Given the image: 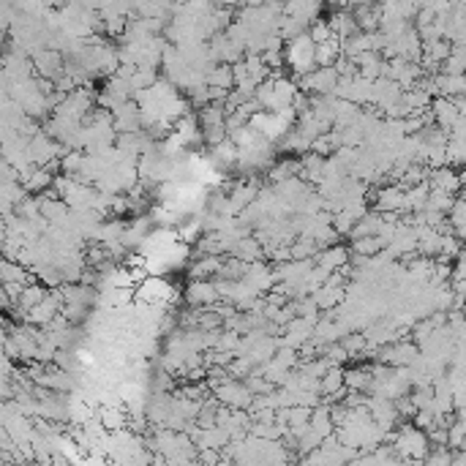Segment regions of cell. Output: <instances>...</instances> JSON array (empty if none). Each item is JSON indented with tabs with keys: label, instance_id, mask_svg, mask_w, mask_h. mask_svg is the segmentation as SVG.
<instances>
[{
	"label": "cell",
	"instance_id": "obj_3",
	"mask_svg": "<svg viewBox=\"0 0 466 466\" xmlns=\"http://www.w3.org/2000/svg\"><path fill=\"white\" fill-rule=\"evenodd\" d=\"M431 112H434V118H436V126H442V129H453L456 126V120L461 118V112H458V101H453L450 96H439L436 101H431Z\"/></svg>",
	"mask_w": 466,
	"mask_h": 466
},
{
	"label": "cell",
	"instance_id": "obj_8",
	"mask_svg": "<svg viewBox=\"0 0 466 466\" xmlns=\"http://www.w3.org/2000/svg\"><path fill=\"white\" fill-rule=\"evenodd\" d=\"M341 385H344L341 371H338V368H330V374H324V382L319 385V390H322V392H335Z\"/></svg>",
	"mask_w": 466,
	"mask_h": 466
},
{
	"label": "cell",
	"instance_id": "obj_6",
	"mask_svg": "<svg viewBox=\"0 0 466 466\" xmlns=\"http://www.w3.org/2000/svg\"><path fill=\"white\" fill-rule=\"evenodd\" d=\"M49 292L47 289H41V287H27V289H22V298H19V309L30 311L33 306H38L44 298H47Z\"/></svg>",
	"mask_w": 466,
	"mask_h": 466
},
{
	"label": "cell",
	"instance_id": "obj_1",
	"mask_svg": "<svg viewBox=\"0 0 466 466\" xmlns=\"http://www.w3.org/2000/svg\"><path fill=\"white\" fill-rule=\"evenodd\" d=\"M287 63L295 74H311V69L316 66V41L311 38V33H303V36L289 41Z\"/></svg>",
	"mask_w": 466,
	"mask_h": 466
},
{
	"label": "cell",
	"instance_id": "obj_5",
	"mask_svg": "<svg viewBox=\"0 0 466 466\" xmlns=\"http://www.w3.org/2000/svg\"><path fill=\"white\" fill-rule=\"evenodd\" d=\"M447 164L464 166L466 164V137H450L447 142Z\"/></svg>",
	"mask_w": 466,
	"mask_h": 466
},
{
	"label": "cell",
	"instance_id": "obj_4",
	"mask_svg": "<svg viewBox=\"0 0 466 466\" xmlns=\"http://www.w3.org/2000/svg\"><path fill=\"white\" fill-rule=\"evenodd\" d=\"M219 298H221L219 284H210L208 278H197V281L191 284V289H188V300H191L194 306H208V303H216Z\"/></svg>",
	"mask_w": 466,
	"mask_h": 466
},
{
	"label": "cell",
	"instance_id": "obj_2",
	"mask_svg": "<svg viewBox=\"0 0 466 466\" xmlns=\"http://www.w3.org/2000/svg\"><path fill=\"white\" fill-rule=\"evenodd\" d=\"M395 450L401 453V456H406V458H425L428 456V436L423 434V428L417 425H406V428H401L398 434H395Z\"/></svg>",
	"mask_w": 466,
	"mask_h": 466
},
{
	"label": "cell",
	"instance_id": "obj_7",
	"mask_svg": "<svg viewBox=\"0 0 466 466\" xmlns=\"http://www.w3.org/2000/svg\"><path fill=\"white\" fill-rule=\"evenodd\" d=\"M319 262H322V267L335 270L338 265H344V262H346V251H344L341 245H333L327 254H319Z\"/></svg>",
	"mask_w": 466,
	"mask_h": 466
}]
</instances>
